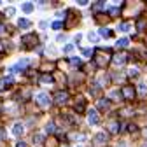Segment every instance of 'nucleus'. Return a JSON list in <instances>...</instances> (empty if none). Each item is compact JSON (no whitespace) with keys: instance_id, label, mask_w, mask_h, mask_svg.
<instances>
[{"instance_id":"nucleus-1","label":"nucleus","mask_w":147,"mask_h":147,"mask_svg":"<svg viewBox=\"0 0 147 147\" xmlns=\"http://www.w3.org/2000/svg\"><path fill=\"white\" fill-rule=\"evenodd\" d=\"M35 100H37V103H39L40 107H49L51 105V98H49L47 93H37Z\"/></svg>"},{"instance_id":"nucleus-2","label":"nucleus","mask_w":147,"mask_h":147,"mask_svg":"<svg viewBox=\"0 0 147 147\" xmlns=\"http://www.w3.org/2000/svg\"><path fill=\"white\" fill-rule=\"evenodd\" d=\"M54 98H56V103H60V105H61V103H65V102H67L68 95H67V91H58Z\"/></svg>"},{"instance_id":"nucleus-3","label":"nucleus","mask_w":147,"mask_h":147,"mask_svg":"<svg viewBox=\"0 0 147 147\" xmlns=\"http://www.w3.org/2000/svg\"><path fill=\"white\" fill-rule=\"evenodd\" d=\"M23 131H25V126H23L21 123H16L14 128H12V133H14L16 137H20V135H23Z\"/></svg>"},{"instance_id":"nucleus-4","label":"nucleus","mask_w":147,"mask_h":147,"mask_svg":"<svg viewBox=\"0 0 147 147\" xmlns=\"http://www.w3.org/2000/svg\"><path fill=\"white\" fill-rule=\"evenodd\" d=\"M88 121H89V124H96L98 123V116H96L95 110H91V112L88 114Z\"/></svg>"},{"instance_id":"nucleus-5","label":"nucleus","mask_w":147,"mask_h":147,"mask_svg":"<svg viewBox=\"0 0 147 147\" xmlns=\"http://www.w3.org/2000/svg\"><path fill=\"white\" fill-rule=\"evenodd\" d=\"M98 35H100V37H103V39H109V37L112 35V32H110L109 28H102V30L98 32Z\"/></svg>"},{"instance_id":"nucleus-6","label":"nucleus","mask_w":147,"mask_h":147,"mask_svg":"<svg viewBox=\"0 0 147 147\" xmlns=\"http://www.w3.org/2000/svg\"><path fill=\"white\" fill-rule=\"evenodd\" d=\"M123 95H124L126 98H131V96L135 95V91H133L131 88H123Z\"/></svg>"},{"instance_id":"nucleus-7","label":"nucleus","mask_w":147,"mask_h":147,"mask_svg":"<svg viewBox=\"0 0 147 147\" xmlns=\"http://www.w3.org/2000/svg\"><path fill=\"white\" fill-rule=\"evenodd\" d=\"M32 140H33V145H40V144H42V135H39V133H35Z\"/></svg>"},{"instance_id":"nucleus-8","label":"nucleus","mask_w":147,"mask_h":147,"mask_svg":"<svg viewBox=\"0 0 147 147\" xmlns=\"http://www.w3.org/2000/svg\"><path fill=\"white\" fill-rule=\"evenodd\" d=\"M18 25H20L21 28H30V25H32V23H30L28 20H20V21H18Z\"/></svg>"},{"instance_id":"nucleus-9","label":"nucleus","mask_w":147,"mask_h":147,"mask_svg":"<svg viewBox=\"0 0 147 147\" xmlns=\"http://www.w3.org/2000/svg\"><path fill=\"white\" fill-rule=\"evenodd\" d=\"M95 140H96L98 144H103V140H107V137H105V133H98V135L95 137Z\"/></svg>"},{"instance_id":"nucleus-10","label":"nucleus","mask_w":147,"mask_h":147,"mask_svg":"<svg viewBox=\"0 0 147 147\" xmlns=\"http://www.w3.org/2000/svg\"><path fill=\"white\" fill-rule=\"evenodd\" d=\"M128 44H130V40H128L126 37H124V39H121V40H117V46H119V47H126Z\"/></svg>"},{"instance_id":"nucleus-11","label":"nucleus","mask_w":147,"mask_h":147,"mask_svg":"<svg viewBox=\"0 0 147 147\" xmlns=\"http://www.w3.org/2000/svg\"><path fill=\"white\" fill-rule=\"evenodd\" d=\"M119 30L121 32H130V25H128V23H121L119 25Z\"/></svg>"},{"instance_id":"nucleus-12","label":"nucleus","mask_w":147,"mask_h":147,"mask_svg":"<svg viewBox=\"0 0 147 147\" xmlns=\"http://www.w3.org/2000/svg\"><path fill=\"white\" fill-rule=\"evenodd\" d=\"M51 81H53V77L47 76V74H44V76L40 77V82H51Z\"/></svg>"},{"instance_id":"nucleus-13","label":"nucleus","mask_w":147,"mask_h":147,"mask_svg":"<svg viewBox=\"0 0 147 147\" xmlns=\"http://www.w3.org/2000/svg\"><path fill=\"white\" fill-rule=\"evenodd\" d=\"M88 39H89L91 42H96V39H98V35H96V33H88Z\"/></svg>"},{"instance_id":"nucleus-14","label":"nucleus","mask_w":147,"mask_h":147,"mask_svg":"<svg viewBox=\"0 0 147 147\" xmlns=\"http://www.w3.org/2000/svg\"><path fill=\"white\" fill-rule=\"evenodd\" d=\"M46 131H47V133H53V131H54V123H49V124L46 126Z\"/></svg>"},{"instance_id":"nucleus-15","label":"nucleus","mask_w":147,"mask_h":147,"mask_svg":"<svg viewBox=\"0 0 147 147\" xmlns=\"http://www.w3.org/2000/svg\"><path fill=\"white\" fill-rule=\"evenodd\" d=\"M126 61V56L124 54H121V56H116V63H124Z\"/></svg>"},{"instance_id":"nucleus-16","label":"nucleus","mask_w":147,"mask_h":147,"mask_svg":"<svg viewBox=\"0 0 147 147\" xmlns=\"http://www.w3.org/2000/svg\"><path fill=\"white\" fill-rule=\"evenodd\" d=\"M109 12L112 14V16H117V14H119V9H117V7H110V9H109Z\"/></svg>"},{"instance_id":"nucleus-17","label":"nucleus","mask_w":147,"mask_h":147,"mask_svg":"<svg viewBox=\"0 0 147 147\" xmlns=\"http://www.w3.org/2000/svg\"><path fill=\"white\" fill-rule=\"evenodd\" d=\"M32 9H33V5H32V4H25V5H23V11H25V12H30Z\"/></svg>"},{"instance_id":"nucleus-18","label":"nucleus","mask_w":147,"mask_h":147,"mask_svg":"<svg viewBox=\"0 0 147 147\" xmlns=\"http://www.w3.org/2000/svg\"><path fill=\"white\" fill-rule=\"evenodd\" d=\"M70 63H72L74 67H76V65L79 67V65H81V60H79V58H72V60H70Z\"/></svg>"},{"instance_id":"nucleus-19","label":"nucleus","mask_w":147,"mask_h":147,"mask_svg":"<svg viewBox=\"0 0 147 147\" xmlns=\"http://www.w3.org/2000/svg\"><path fill=\"white\" fill-rule=\"evenodd\" d=\"M14 12H16V9H14V7H7V9H5V14H9V16H12Z\"/></svg>"},{"instance_id":"nucleus-20","label":"nucleus","mask_w":147,"mask_h":147,"mask_svg":"<svg viewBox=\"0 0 147 147\" xmlns=\"http://www.w3.org/2000/svg\"><path fill=\"white\" fill-rule=\"evenodd\" d=\"M72 49H74V44H68V46H65V47H63V53H70Z\"/></svg>"},{"instance_id":"nucleus-21","label":"nucleus","mask_w":147,"mask_h":147,"mask_svg":"<svg viewBox=\"0 0 147 147\" xmlns=\"http://www.w3.org/2000/svg\"><path fill=\"white\" fill-rule=\"evenodd\" d=\"M98 105H100V109H107V107H109V102H107V100H105V102H103V100H100V103H98Z\"/></svg>"},{"instance_id":"nucleus-22","label":"nucleus","mask_w":147,"mask_h":147,"mask_svg":"<svg viewBox=\"0 0 147 147\" xmlns=\"http://www.w3.org/2000/svg\"><path fill=\"white\" fill-rule=\"evenodd\" d=\"M53 28H54V30H60V28H61V23H60V21H56V23H53Z\"/></svg>"},{"instance_id":"nucleus-23","label":"nucleus","mask_w":147,"mask_h":147,"mask_svg":"<svg viewBox=\"0 0 147 147\" xmlns=\"http://www.w3.org/2000/svg\"><path fill=\"white\" fill-rule=\"evenodd\" d=\"M145 91H147V88H145V86H144V84H140V93H142V95H144V93H145Z\"/></svg>"},{"instance_id":"nucleus-24","label":"nucleus","mask_w":147,"mask_h":147,"mask_svg":"<svg viewBox=\"0 0 147 147\" xmlns=\"http://www.w3.org/2000/svg\"><path fill=\"white\" fill-rule=\"evenodd\" d=\"M16 147H26V144H25V142H18Z\"/></svg>"},{"instance_id":"nucleus-25","label":"nucleus","mask_w":147,"mask_h":147,"mask_svg":"<svg viewBox=\"0 0 147 147\" xmlns=\"http://www.w3.org/2000/svg\"><path fill=\"white\" fill-rule=\"evenodd\" d=\"M65 39H67L65 35H58V42H61V40H65Z\"/></svg>"},{"instance_id":"nucleus-26","label":"nucleus","mask_w":147,"mask_h":147,"mask_svg":"<svg viewBox=\"0 0 147 147\" xmlns=\"http://www.w3.org/2000/svg\"><path fill=\"white\" fill-rule=\"evenodd\" d=\"M82 53H84V54H86V56H89V54H91V49H84V51H82Z\"/></svg>"},{"instance_id":"nucleus-27","label":"nucleus","mask_w":147,"mask_h":147,"mask_svg":"<svg viewBox=\"0 0 147 147\" xmlns=\"http://www.w3.org/2000/svg\"><path fill=\"white\" fill-rule=\"evenodd\" d=\"M145 135H147V130H145Z\"/></svg>"}]
</instances>
